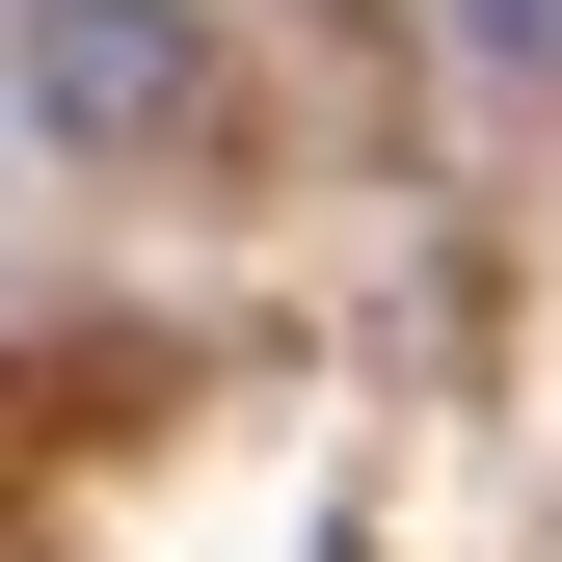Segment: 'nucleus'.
I'll list each match as a JSON object with an SVG mask.
<instances>
[{"label": "nucleus", "mask_w": 562, "mask_h": 562, "mask_svg": "<svg viewBox=\"0 0 562 562\" xmlns=\"http://www.w3.org/2000/svg\"><path fill=\"white\" fill-rule=\"evenodd\" d=\"M0 108H27L54 161H188V134H215V27H188V0H27V27H0Z\"/></svg>", "instance_id": "nucleus-1"}, {"label": "nucleus", "mask_w": 562, "mask_h": 562, "mask_svg": "<svg viewBox=\"0 0 562 562\" xmlns=\"http://www.w3.org/2000/svg\"><path fill=\"white\" fill-rule=\"evenodd\" d=\"M456 27H482V54H509V81H562V0H456Z\"/></svg>", "instance_id": "nucleus-2"}]
</instances>
